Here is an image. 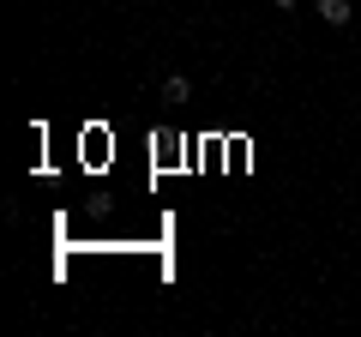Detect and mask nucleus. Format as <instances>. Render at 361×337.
Returning <instances> with one entry per match:
<instances>
[{"label": "nucleus", "mask_w": 361, "mask_h": 337, "mask_svg": "<svg viewBox=\"0 0 361 337\" xmlns=\"http://www.w3.org/2000/svg\"><path fill=\"white\" fill-rule=\"evenodd\" d=\"M277 6H295V0H277Z\"/></svg>", "instance_id": "3"}, {"label": "nucleus", "mask_w": 361, "mask_h": 337, "mask_svg": "<svg viewBox=\"0 0 361 337\" xmlns=\"http://www.w3.org/2000/svg\"><path fill=\"white\" fill-rule=\"evenodd\" d=\"M313 6H319V18H325V25H349V13H355L349 0H313Z\"/></svg>", "instance_id": "1"}, {"label": "nucleus", "mask_w": 361, "mask_h": 337, "mask_svg": "<svg viewBox=\"0 0 361 337\" xmlns=\"http://www.w3.org/2000/svg\"><path fill=\"white\" fill-rule=\"evenodd\" d=\"M187 97H193V85H187L180 73H169L163 78V103H187Z\"/></svg>", "instance_id": "2"}]
</instances>
